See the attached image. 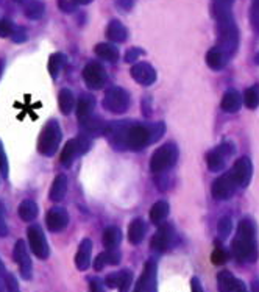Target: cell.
<instances>
[{"label": "cell", "mask_w": 259, "mask_h": 292, "mask_svg": "<svg viewBox=\"0 0 259 292\" xmlns=\"http://www.w3.org/2000/svg\"><path fill=\"white\" fill-rule=\"evenodd\" d=\"M233 255L239 263H254L257 259L256 228L250 219H242L233 241Z\"/></svg>", "instance_id": "6da1fadb"}, {"label": "cell", "mask_w": 259, "mask_h": 292, "mask_svg": "<svg viewBox=\"0 0 259 292\" xmlns=\"http://www.w3.org/2000/svg\"><path fill=\"white\" fill-rule=\"evenodd\" d=\"M236 189H237V183L234 180L233 173H226V175L220 177L219 180L214 182V186H213L214 197L220 199V200H226V199L233 197Z\"/></svg>", "instance_id": "7a4b0ae2"}, {"label": "cell", "mask_w": 259, "mask_h": 292, "mask_svg": "<svg viewBox=\"0 0 259 292\" xmlns=\"http://www.w3.org/2000/svg\"><path fill=\"white\" fill-rule=\"evenodd\" d=\"M251 173H253V167H251V161L247 156L239 158L234 163V169H233V177L237 183V186L245 188L250 180H251Z\"/></svg>", "instance_id": "3957f363"}, {"label": "cell", "mask_w": 259, "mask_h": 292, "mask_svg": "<svg viewBox=\"0 0 259 292\" xmlns=\"http://www.w3.org/2000/svg\"><path fill=\"white\" fill-rule=\"evenodd\" d=\"M219 289L220 292H247L245 284L237 280L234 275L228 270H223L219 273Z\"/></svg>", "instance_id": "277c9868"}, {"label": "cell", "mask_w": 259, "mask_h": 292, "mask_svg": "<svg viewBox=\"0 0 259 292\" xmlns=\"http://www.w3.org/2000/svg\"><path fill=\"white\" fill-rule=\"evenodd\" d=\"M242 105V97L237 91H228L222 100V109L226 112H236Z\"/></svg>", "instance_id": "5b68a950"}, {"label": "cell", "mask_w": 259, "mask_h": 292, "mask_svg": "<svg viewBox=\"0 0 259 292\" xmlns=\"http://www.w3.org/2000/svg\"><path fill=\"white\" fill-rule=\"evenodd\" d=\"M244 103L250 109L259 106V86H251L244 92Z\"/></svg>", "instance_id": "8992f818"}, {"label": "cell", "mask_w": 259, "mask_h": 292, "mask_svg": "<svg viewBox=\"0 0 259 292\" xmlns=\"http://www.w3.org/2000/svg\"><path fill=\"white\" fill-rule=\"evenodd\" d=\"M208 63L209 66L214 69H220L223 66V55L219 50H211L208 55Z\"/></svg>", "instance_id": "52a82bcc"}, {"label": "cell", "mask_w": 259, "mask_h": 292, "mask_svg": "<svg viewBox=\"0 0 259 292\" xmlns=\"http://www.w3.org/2000/svg\"><path fill=\"white\" fill-rule=\"evenodd\" d=\"M208 163H209V167L217 170V169H222V167H223V158H222L220 153L214 152V153H211V155L208 156Z\"/></svg>", "instance_id": "ba28073f"}, {"label": "cell", "mask_w": 259, "mask_h": 292, "mask_svg": "<svg viewBox=\"0 0 259 292\" xmlns=\"http://www.w3.org/2000/svg\"><path fill=\"white\" fill-rule=\"evenodd\" d=\"M213 263L220 266V264H225L226 263V258H228V255H226V252L222 249V247H216V250L213 252Z\"/></svg>", "instance_id": "9c48e42d"}, {"label": "cell", "mask_w": 259, "mask_h": 292, "mask_svg": "<svg viewBox=\"0 0 259 292\" xmlns=\"http://www.w3.org/2000/svg\"><path fill=\"white\" fill-rule=\"evenodd\" d=\"M251 22H253V27L259 28V0H253V5H251Z\"/></svg>", "instance_id": "30bf717a"}, {"label": "cell", "mask_w": 259, "mask_h": 292, "mask_svg": "<svg viewBox=\"0 0 259 292\" xmlns=\"http://www.w3.org/2000/svg\"><path fill=\"white\" fill-rule=\"evenodd\" d=\"M230 231H231V220L228 217H225L220 222V233H222V236H226Z\"/></svg>", "instance_id": "8fae6325"}, {"label": "cell", "mask_w": 259, "mask_h": 292, "mask_svg": "<svg viewBox=\"0 0 259 292\" xmlns=\"http://www.w3.org/2000/svg\"><path fill=\"white\" fill-rule=\"evenodd\" d=\"M192 292H203L202 284L197 278H192Z\"/></svg>", "instance_id": "7c38bea8"}, {"label": "cell", "mask_w": 259, "mask_h": 292, "mask_svg": "<svg viewBox=\"0 0 259 292\" xmlns=\"http://www.w3.org/2000/svg\"><path fill=\"white\" fill-rule=\"evenodd\" d=\"M251 292H259V281L251 283Z\"/></svg>", "instance_id": "4fadbf2b"}, {"label": "cell", "mask_w": 259, "mask_h": 292, "mask_svg": "<svg viewBox=\"0 0 259 292\" xmlns=\"http://www.w3.org/2000/svg\"><path fill=\"white\" fill-rule=\"evenodd\" d=\"M254 61H256V64H259V53L256 55V58H254Z\"/></svg>", "instance_id": "5bb4252c"}]
</instances>
